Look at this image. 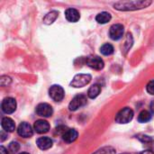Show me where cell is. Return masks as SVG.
<instances>
[{"mask_svg": "<svg viewBox=\"0 0 154 154\" xmlns=\"http://www.w3.org/2000/svg\"><path fill=\"white\" fill-rule=\"evenodd\" d=\"M20 149V145L17 142H12L10 144H9V151L12 152V153H15L18 152V150Z\"/></svg>", "mask_w": 154, "mask_h": 154, "instance_id": "44dd1931", "label": "cell"}, {"mask_svg": "<svg viewBox=\"0 0 154 154\" xmlns=\"http://www.w3.org/2000/svg\"><path fill=\"white\" fill-rule=\"evenodd\" d=\"M86 104H87V97L83 94H79L71 100V102L69 105V108L70 111H76L79 108L84 106Z\"/></svg>", "mask_w": 154, "mask_h": 154, "instance_id": "277c9868", "label": "cell"}, {"mask_svg": "<svg viewBox=\"0 0 154 154\" xmlns=\"http://www.w3.org/2000/svg\"><path fill=\"white\" fill-rule=\"evenodd\" d=\"M52 140L49 137H41L36 141L37 146L41 150H48L52 146Z\"/></svg>", "mask_w": 154, "mask_h": 154, "instance_id": "5bb4252c", "label": "cell"}, {"mask_svg": "<svg viewBox=\"0 0 154 154\" xmlns=\"http://www.w3.org/2000/svg\"><path fill=\"white\" fill-rule=\"evenodd\" d=\"M19 154H29V153H27V152H22V153H19Z\"/></svg>", "mask_w": 154, "mask_h": 154, "instance_id": "f546056e", "label": "cell"}, {"mask_svg": "<svg viewBox=\"0 0 154 154\" xmlns=\"http://www.w3.org/2000/svg\"><path fill=\"white\" fill-rule=\"evenodd\" d=\"M140 154H154V152L152 151H151V150H147V151H143V152H142Z\"/></svg>", "mask_w": 154, "mask_h": 154, "instance_id": "4316f807", "label": "cell"}, {"mask_svg": "<svg viewBox=\"0 0 154 154\" xmlns=\"http://www.w3.org/2000/svg\"><path fill=\"white\" fill-rule=\"evenodd\" d=\"M86 63L88 67H90L94 69H97V70L102 69L105 66L103 60L98 56H91V57L87 58Z\"/></svg>", "mask_w": 154, "mask_h": 154, "instance_id": "ba28073f", "label": "cell"}, {"mask_svg": "<svg viewBox=\"0 0 154 154\" xmlns=\"http://www.w3.org/2000/svg\"><path fill=\"white\" fill-rule=\"evenodd\" d=\"M34 130L38 134H46L50 130V125L45 120H38L34 123Z\"/></svg>", "mask_w": 154, "mask_h": 154, "instance_id": "8fae6325", "label": "cell"}, {"mask_svg": "<svg viewBox=\"0 0 154 154\" xmlns=\"http://www.w3.org/2000/svg\"><path fill=\"white\" fill-rule=\"evenodd\" d=\"M1 136H2V137H1V142H4V141H5V135L4 134V133H3V132L1 133Z\"/></svg>", "mask_w": 154, "mask_h": 154, "instance_id": "83f0119b", "label": "cell"}, {"mask_svg": "<svg viewBox=\"0 0 154 154\" xmlns=\"http://www.w3.org/2000/svg\"><path fill=\"white\" fill-rule=\"evenodd\" d=\"M65 16H66V19L70 23H76L80 18V14H79V11L74 8L67 9L65 12Z\"/></svg>", "mask_w": 154, "mask_h": 154, "instance_id": "7c38bea8", "label": "cell"}, {"mask_svg": "<svg viewBox=\"0 0 154 154\" xmlns=\"http://www.w3.org/2000/svg\"><path fill=\"white\" fill-rule=\"evenodd\" d=\"M138 139H139L142 143H150L152 142V137H150V136H148V135H143V134L139 135V136H138Z\"/></svg>", "mask_w": 154, "mask_h": 154, "instance_id": "603a6c76", "label": "cell"}, {"mask_svg": "<svg viewBox=\"0 0 154 154\" xmlns=\"http://www.w3.org/2000/svg\"><path fill=\"white\" fill-rule=\"evenodd\" d=\"M151 110L154 113V100L152 102V104H151Z\"/></svg>", "mask_w": 154, "mask_h": 154, "instance_id": "f1b7e54d", "label": "cell"}, {"mask_svg": "<svg viewBox=\"0 0 154 154\" xmlns=\"http://www.w3.org/2000/svg\"><path fill=\"white\" fill-rule=\"evenodd\" d=\"M49 94H50V97L56 102L61 101L65 95L63 88L59 85H53L52 87H51L49 90Z\"/></svg>", "mask_w": 154, "mask_h": 154, "instance_id": "8992f818", "label": "cell"}, {"mask_svg": "<svg viewBox=\"0 0 154 154\" xmlns=\"http://www.w3.org/2000/svg\"><path fill=\"white\" fill-rule=\"evenodd\" d=\"M17 133L20 136L22 137H24V138H30L32 136L33 134V132H32V126L23 122V123H21L18 126V129H17Z\"/></svg>", "mask_w": 154, "mask_h": 154, "instance_id": "30bf717a", "label": "cell"}, {"mask_svg": "<svg viewBox=\"0 0 154 154\" xmlns=\"http://www.w3.org/2000/svg\"><path fill=\"white\" fill-rule=\"evenodd\" d=\"M63 140L68 143H73L77 140L78 138V132L75 130V129H69L63 135Z\"/></svg>", "mask_w": 154, "mask_h": 154, "instance_id": "9a60e30c", "label": "cell"}, {"mask_svg": "<svg viewBox=\"0 0 154 154\" xmlns=\"http://www.w3.org/2000/svg\"><path fill=\"white\" fill-rule=\"evenodd\" d=\"M116 151L113 148L110 147H106V148H103L99 151H97L95 154H115Z\"/></svg>", "mask_w": 154, "mask_h": 154, "instance_id": "7402d4cb", "label": "cell"}, {"mask_svg": "<svg viewBox=\"0 0 154 154\" xmlns=\"http://www.w3.org/2000/svg\"><path fill=\"white\" fill-rule=\"evenodd\" d=\"M2 110L5 114H12L16 109V101L12 97H6L3 100L1 105Z\"/></svg>", "mask_w": 154, "mask_h": 154, "instance_id": "52a82bcc", "label": "cell"}, {"mask_svg": "<svg viewBox=\"0 0 154 154\" xmlns=\"http://www.w3.org/2000/svg\"><path fill=\"white\" fill-rule=\"evenodd\" d=\"M122 154H129V153H122Z\"/></svg>", "mask_w": 154, "mask_h": 154, "instance_id": "4dcf8cb0", "label": "cell"}, {"mask_svg": "<svg viewBox=\"0 0 154 154\" xmlns=\"http://www.w3.org/2000/svg\"><path fill=\"white\" fill-rule=\"evenodd\" d=\"M100 51H101V53L103 55L108 56V55L113 54V52H114V47L110 43H106V44H104L100 48Z\"/></svg>", "mask_w": 154, "mask_h": 154, "instance_id": "ffe728a7", "label": "cell"}, {"mask_svg": "<svg viewBox=\"0 0 154 154\" xmlns=\"http://www.w3.org/2000/svg\"><path fill=\"white\" fill-rule=\"evenodd\" d=\"M152 119V115L149 111H146V110H143L142 111L140 114H139V116H138V121L140 123H147L149 122L150 120Z\"/></svg>", "mask_w": 154, "mask_h": 154, "instance_id": "d6986e66", "label": "cell"}, {"mask_svg": "<svg viewBox=\"0 0 154 154\" xmlns=\"http://www.w3.org/2000/svg\"><path fill=\"white\" fill-rule=\"evenodd\" d=\"M68 130H69V129H68L66 126H63V125L58 126V127L56 128V132H57L59 134H61V135H63V134H64Z\"/></svg>", "mask_w": 154, "mask_h": 154, "instance_id": "d4e9b609", "label": "cell"}, {"mask_svg": "<svg viewBox=\"0 0 154 154\" xmlns=\"http://www.w3.org/2000/svg\"><path fill=\"white\" fill-rule=\"evenodd\" d=\"M133 118L134 111L129 107H125L117 113L116 116V122L118 124H128L133 120Z\"/></svg>", "mask_w": 154, "mask_h": 154, "instance_id": "7a4b0ae2", "label": "cell"}, {"mask_svg": "<svg viewBox=\"0 0 154 154\" xmlns=\"http://www.w3.org/2000/svg\"><path fill=\"white\" fill-rule=\"evenodd\" d=\"M124 32H125V28L122 24L120 23H116L114 24L110 27L109 30V36L112 40L114 41H118L120 40L123 35H124Z\"/></svg>", "mask_w": 154, "mask_h": 154, "instance_id": "5b68a950", "label": "cell"}, {"mask_svg": "<svg viewBox=\"0 0 154 154\" xmlns=\"http://www.w3.org/2000/svg\"><path fill=\"white\" fill-rule=\"evenodd\" d=\"M91 79L92 78L89 74H78L73 78L70 86L77 88H83L91 81Z\"/></svg>", "mask_w": 154, "mask_h": 154, "instance_id": "3957f363", "label": "cell"}, {"mask_svg": "<svg viewBox=\"0 0 154 154\" xmlns=\"http://www.w3.org/2000/svg\"><path fill=\"white\" fill-rule=\"evenodd\" d=\"M0 154H8L7 150H6L4 146H1V147H0Z\"/></svg>", "mask_w": 154, "mask_h": 154, "instance_id": "484cf974", "label": "cell"}, {"mask_svg": "<svg viewBox=\"0 0 154 154\" xmlns=\"http://www.w3.org/2000/svg\"><path fill=\"white\" fill-rule=\"evenodd\" d=\"M152 4L151 1H126V2H117L114 5L115 8L122 11L137 10L143 9L149 6Z\"/></svg>", "mask_w": 154, "mask_h": 154, "instance_id": "6da1fadb", "label": "cell"}, {"mask_svg": "<svg viewBox=\"0 0 154 154\" xmlns=\"http://www.w3.org/2000/svg\"><path fill=\"white\" fill-rule=\"evenodd\" d=\"M58 12L57 11H51V12H50V13H48L47 14H46V16L43 18V23H46V24H51V23H52L55 20H56V18L58 17Z\"/></svg>", "mask_w": 154, "mask_h": 154, "instance_id": "ac0fdd59", "label": "cell"}, {"mask_svg": "<svg viewBox=\"0 0 154 154\" xmlns=\"http://www.w3.org/2000/svg\"><path fill=\"white\" fill-rule=\"evenodd\" d=\"M146 89H147V92H148L149 94L154 95V80L150 81V82L147 84Z\"/></svg>", "mask_w": 154, "mask_h": 154, "instance_id": "cb8c5ba5", "label": "cell"}, {"mask_svg": "<svg viewBox=\"0 0 154 154\" xmlns=\"http://www.w3.org/2000/svg\"><path fill=\"white\" fill-rule=\"evenodd\" d=\"M111 18H112L111 17V14L108 12H102V13H100V14H98L97 15L96 20H97V23L104 24V23H108L111 20Z\"/></svg>", "mask_w": 154, "mask_h": 154, "instance_id": "2e32d148", "label": "cell"}, {"mask_svg": "<svg viewBox=\"0 0 154 154\" xmlns=\"http://www.w3.org/2000/svg\"><path fill=\"white\" fill-rule=\"evenodd\" d=\"M101 92V87L97 84H95L90 87V88L88 91V96L89 98H96Z\"/></svg>", "mask_w": 154, "mask_h": 154, "instance_id": "e0dca14e", "label": "cell"}, {"mask_svg": "<svg viewBox=\"0 0 154 154\" xmlns=\"http://www.w3.org/2000/svg\"><path fill=\"white\" fill-rule=\"evenodd\" d=\"M53 113L52 107L46 103H42L36 107V114L42 117H50Z\"/></svg>", "mask_w": 154, "mask_h": 154, "instance_id": "9c48e42d", "label": "cell"}, {"mask_svg": "<svg viewBox=\"0 0 154 154\" xmlns=\"http://www.w3.org/2000/svg\"><path fill=\"white\" fill-rule=\"evenodd\" d=\"M1 126L4 129V131L9 132V133L14 132V129H15V124H14V122L11 118H9V117H4L2 119Z\"/></svg>", "mask_w": 154, "mask_h": 154, "instance_id": "4fadbf2b", "label": "cell"}]
</instances>
